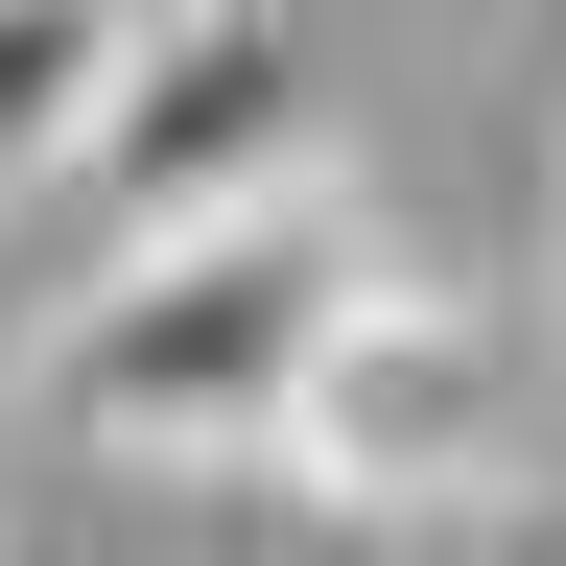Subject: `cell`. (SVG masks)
I'll list each match as a JSON object with an SVG mask.
<instances>
[{
	"mask_svg": "<svg viewBox=\"0 0 566 566\" xmlns=\"http://www.w3.org/2000/svg\"><path fill=\"white\" fill-rule=\"evenodd\" d=\"M378 260H401V212L331 166V189L237 212V237L48 283V331L0 354V401H24L48 449H118V472H283V401H307V354H331V307Z\"/></svg>",
	"mask_w": 566,
	"mask_h": 566,
	"instance_id": "cell-1",
	"label": "cell"
},
{
	"mask_svg": "<svg viewBox=\"0 0 566 566\" xmlns=\"http://www.w3.org/2000/svg\"><path fill=\"white\" fill-rule=\"evenodd\" d=\"M283 189H331V48L307 24H260V0H212V24H142L118 48V95L95 142H71V283H118V260H166V237H237V212Z\"/></svg>",
	"mask_w": 566,
	"mask_h": 566,
	"instance_id": "cell-2",
	"label": "cell"
},
{
	"mask_svg": "<svg viewBox=\"0 0 566 566\" xmlns=\"http://www.w3.org/2000/svg\"><path fill=\"white\" fill-rule=\"evenodd\" d=\"M283 495H331V520H472V495H520V307L472 260H378L331 307L307 401H283Z\"/></svg>",
	"mask_w": 566,
	"mask_h": 566,
	"instance_id": "cell-3",
	"label": "cell"
},
{
	"mask_svg": "<svg viewBox=\"0 0 566 566\" xmlns=\"http://www.w3.org/2000/svg\"><path fill=\"white\" fill-rule=\"evenodd\" d=\"M118 0H0V212H48L71 189V142H95V95H118Z\"/></svg>",
	"mask_w": 566,
	"mask_h": 566,
	"instance_id": "cell-4",
	"label": "cell"
}]
</instances>
